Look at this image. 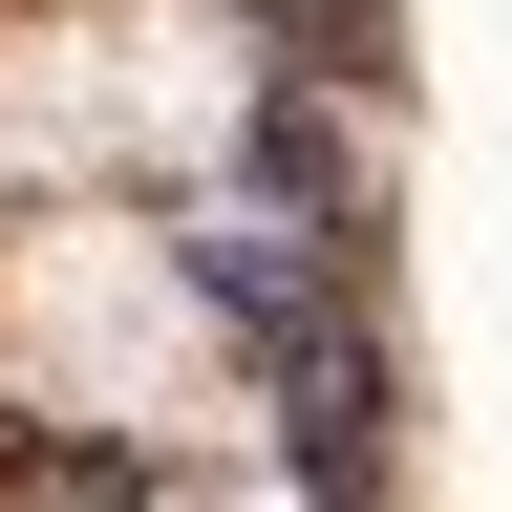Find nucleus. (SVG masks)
Masks as SVG:
<instances>
[{"mask_svg": "<svg viewBox=\"0 0 512 512\" xmlns=\"http://www.w3.org/2000/svg\"><path fill=\"white\" fill-rule=\"evenodd\" d=\"M256 192H278V214H299V192L342 214V128H320V86H256Z\"/></svg>", "mask_w": 512, "mask_h": 512, "instance_id": "1", "label": "nucleus"}]
</instances>
